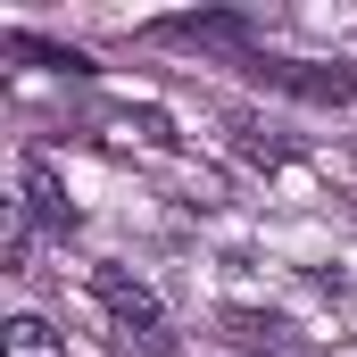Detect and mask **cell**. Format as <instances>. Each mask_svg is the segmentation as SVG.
<instances>
[{"label":"cell","mask_w":357,"mask_h":357,"mask_svg":"<svg viewBox=\"0 0 357 357\" xmlns=\"http://www.w3.org/2000/svg\"><path fill=\"white\" fill-rule=\"evenodd\" d=\"M91 299L125 324V333H142V341H158L167 333V307H158V291L142 282V274H125V266H91Z\"/></svg>","instance_id":"cell-1"},{"label":"cell","mask_w":357,"mask_h":357,"mask_svg":"<svg viewBox=\"0 0 357 357\" xmlns=\"http://www.w3.org/2000/svg\"><path fill=\"white\" fill-rule=\"evenodd\" d=\"M17 191H25V216H33L42 233H75V225H84L75 199H67V183L50 175V158H17Z\"/></svg>","instance_id":"cell-2"},{"label":"cell","mask_w":357,"mask_h":357,"mask_svg":"<svg viewBox=\"0 0 357 357\" xmlns=\"http://www.w3.org/2000/svg\"><path fill=\"white\" fill-rule=\"evenodd\" d=\"M258 75H274V84L299 91V100H333V108H349V100H357V67H282V59H266Z\"/></svg>","instance_id":"cell-3"},{"label":"cell","mask_w":357,"mask_h":357,"mask_svg":"<svg viewBox=\"0 0 357 357\" xmlns=\"http://www.w3.org/2000/svg\"><path fill=\"white\" fill-rule=\"evenodd\" d=\"M0 357H67V341H59L42 316H8V324H0Z\"/></svg>","instance_id":"cell-4"}]
</instances>
